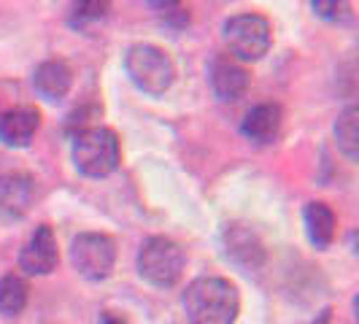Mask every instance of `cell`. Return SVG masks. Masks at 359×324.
Listing matches in <instances>:
<instances>
[{
  "mask_svg": "<svg viewBox=\"0 0 359 324\" xmlns=\"http://www.w3.org/2000/svg\"><path fill=\"white\" fill-rule=\"evenodd\" d=\"M36 200V181L27 173L0 176V211L6 216H25Z\"/></svg>",
  "mask_w": 359,
  "mask_h": 324,
  "instance_id": "12",
  "label": "cell"
},
{
  "mask_svg": "<svg viewBox=\"0 0 359 324\" xmlns=\"http://www.w3.org/2000/svg\"><path fill=\"white\" fill-rule=\"evenodd\" d=\"M71 262L87 281H106L116 265V241L106 233H79L73 238Z\"/></svg>",
  "mask_w": 359,
  "mask_h": 324,
  "instance_id": "6",
  "label": "cell"
},
{
  "mask_svg": "<svg viewBox=\"0 0 359 324\" xmlns=\"http://www.w3.org/2000/svg\"><path fill=\"white\" fill-rule=\"evenodd\" d=\"M108 11H111V6H108V3H100V0L79 3V6H73V11H71V27L81 30V33H87V30H92L95 25L106 22Z\"/></svg>",
  "mask_w": 359,
  "mask_h": 324,
  "instance_id": "17",
  "label": "cell"
},
{
  "mask_svg": "<svg viewBox=\"0 0 359 324\" xmlns=\"http://www.w3.org/2000/svg\"><path fill=\"white\" fill-rule=\"evenodd\" d=\"M189 324H233L241 313V295L230 278L203 276L184 292Z\"/></svg>",
  "mask_w": 359,
  "mask_h": 324,
  "instance_id": "1",
  "label": "cell"
},
{
  "mask_svg": "<svg viewBox=\"0 0 359 324\" xmlns=\"http://www.w3.org/2000/svg\"><path fill=\"white\" fill-rule=\"evenodd\" d=\"M313 14L330 22H341V19L351 17V3H335V0H313L311 3Z\"/></svg>",
  "mask_w": 359,
  "mask_h": 324,
  "instance_id": "18",
  "label": "cell"
},
{
  "mask_svg": "<svg viewBox=\"0 0 359 324\" xmlns=\"http://www.w3.org/2000/svg\"><path fill=\"white\" fill-rule=\"evenodd\" d=\"M71 84H73V73L68 68V62H62V60H46L33 73V87L49 103L62 100L71 92Z\"/></svg>",
  "mask_w": 359,
  "mask_h": 324,
  "instance_id": "13",
  "label": "cell"
},
{
  "mask_svg": "<svg viewBox=\"0 0 359 324\" xmlns=\"http://www.w3.org/2000/svg\"><path fill=\"white\" fill-rule=\"evenodd\" d=\"M100 322H103V324H127L119 313H111V311H106V313L100 316Z\"/></svg>",
  "mask_w": 359,
  "mask_h": 324,
  "instance_id": "19",
  "label": "cell"
},
{
  "mask_svg": "<svg viewBox=\"0 0 359 324\" xmlns=\"http://www.w3.org/2000/svg\"><path fill=\"white\" fill-rule=\"evenodd\" d=\"M224 246H227V257L238 262L241 268L257 270L265 262V246L257 238V233L246 224H230L224 230Z\"/></svg>",
  "mask_w": 359,
  "mask_h": 324,
  "instance_id": "9",
  "label": "cell"
},
{
  "mask_svg": "<svg viewBox=\"0 0 359 324\" xmlns=\"http://www.w3.org/2000/svg\"><path fill=\"white\" fill-rule=\"evenodd\" d=\"M335 141L338 149L348 157L351 162H357L359 157V111L357 106H348L338 116L335 122Z\"/></svg>",
  "mask_w": 359,
  "mask_h": 324,
  "instance_id": "16",
  "label": "cell"
},
{
  "mask_svg": "<svg viewBox=\"0 0 359 324\" xmlns=\"http://www.w3.org/2000/svg\"><path fill=\"white\" fill-rule=\"evenodd\" d=\"M60 262L57 252V235L49 224L36 227V233L30 235V241L25 243V249L19 254V268L27 276H49Z\"/></svg>",
  "mask_w": 359,
  "mask_h": 324,
  "instance_id": "7",
  "label": "cell"
},
{
  "mask_svg": "<svg viewBox=\"0 0 359 324\" xmlns=\"http://www.w3.org/2000/svg\"><path fill=\"white\" fill-rule=\"evenodd\" d=\"M303 219H306L308 238H311V243H313L316 249H327V246L335 241L338 216H335V211H332L327 203H322V200L308 203Z\"/></svg>",
  "mask_w": 359,
  "mask_h": 324,
  "instance_id": "14",
  "label": "cell"
},
{
  "mask_svg": "<svg viewBox=\"0 0 359 324\" xmlns=\"http://www.w3.org/2000/svg\"><path fill=\"white\" fill-rule=\"evenodd\" d=\"M38 127H41V114L33 106L11 108L0 116V141L11 149H25L36 138Z\"/></svg>",
  "mask_w": 359,
  "mask_h": 324,
  "instance_id": "10",
  "label": "cell"
},
{
  "mask_svg": "<svg viewBox=\"0 0 359 324\" xmlns=\"http://www.w3.org/2000/svg\"><path fill=\"white\" fill-rule=\"evenodd\" d=\"M208 76H211V87H214L216 97L224 100V103L241 100V97L249 92V84H252L249 71H246L238 60H233L230 54L216 57L214 62H211Z\"/></svg>",
  "mask_w": 359,
  "mask_h": 324,
  "instance_id": "8",
  "label": "cell"
},
{
  "mask_svg": "<svg viewBox=\"0 0 359 324\" xmlns=\"http://www.w3.org/2000/svg\"><path fill=\"white\" fill-rule=\"evenodd\" d=\"M230 57L238 62H257L273 46V27L262 14H235L222 27Z\"/></svg>",
  "mask_w": 359,
  "mask_h": 324,
  "instance_id": "4",
  "label": "cell"
},
{
  "mask_svg": "<svg viewBox=\"0 0 359 324\" xmlns=\"http://www.w3.org/2000/svg\"><path fill=\"white\" fill-rule=\"evenodd\" d=\"M73 165L79 173L90 179L111 176L122 162L119 135L103 125H92L90 130L73 135Z\"/></svg>",
  "mask_w": 359,
  "mask_h": 324,
  "instance_id": "2",
  "label": "cell"
},
{
  "mask_svg": "<svg viewBox=\"0 0 359 324\" xmlns=\"http://www.w3.org/2000/svg\"><path fill=\"white\" fill-rule=\"evenodd\" d=\"M125 71L130 81L146 95H165L176 79L170 54L154 43H135L125 54Z\"/></svg>",
  "mask_w": 359,
  "mask_h": 324,
  "instance_id": "3",
  "label": "cell"
},
{
  "mask_svg": "<svg viewBox=\"0 0 359 324\" xmlns=\"http://www.w3.org/2000/svg\"><path fill=\"white\" fill-rule=\"evenodd\" d=\"M284 125V111L278 103H259L254 106L246 116H243V125L241 133L252 141V144H270L278 138Z\"/></svg>",
  "mask_w": 359,
  "mask_h": 324,
  "instance_id": "11",
  "label": "cell"
},
{
  "mask_svg": "<svg viewBox=\"0 0 359 324\" xmlns=\"http://www.w3.org/2000/svg\"><path fill=\"white\" fill-rule=\"evenodd\" d=\"M184 265H187L184 249L176 241L165 238V235L149 238V241H144V246L138 249V273L151 287H173L184 276Z\"/></svg>",
  "mask_w": 359,
  "mask_h": 324,
  "instance_id": "5",
  "label": "cell"
},
{
  "mask_svg": "<svg viewBox=\"0 0 359 324\" xmlns=\"http://www.w3.org/2000/svg\"><path fill=\"white\" fill-rule=\"evenodd\" d=\"M30 297V287L27 281L17 276V273H6L0 278V313L3 316H17L27 306Z\"/></svg>",
  "mask_w": 359,
  "mask_h": 324,
  "instance_id": "15",
  "label": "cell"
}]
</instances>
